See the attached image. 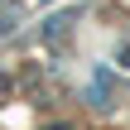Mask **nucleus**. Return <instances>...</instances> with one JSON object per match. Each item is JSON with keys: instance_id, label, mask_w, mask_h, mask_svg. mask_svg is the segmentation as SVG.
Masks as SVG:
<instances>
[{"instance_id": "nucleus-1", "label": "nucleus", "mask_w": 130, "mask_h": 130, "mask_svg": "<svg viewBox=\"0 0 130 130\" xmlns=\"http://www.w3.org/2000/svg\"><path fill=\"white\" fill-rule=\"evenodd\" d=\"M68 24H72V14H53V19L43 24V39H58V34H68Z\"/></svg>"}, {"instance_id": "nucleus-2", "label": "nucleus", "mask_w": 130, "mask_h": 130, "mask_svg": "<svg viewBox=\"0 0 130 130\" xmlns=\"http://www.w3.org/2000/svg\"><path fill=\"white\" fill-rule=\"evenodd\" d=\"M116 58H121V68L130 72V43H121V53H116Z\"/></svg>"}, {"instance_id": "nucleus-3", "label": "nucleus", "mask_w": 130, "mask_h": 130, "mask_svg": "<svg viewBox=\"0 0 130 130\" xmlns=\"http://www.w3.org/2000/svg\"><path fill=\"white\" fill-rule=\"evenodd\" d=\"M48 130H72V125H48Z\"/></svg>"}]
</instances>
